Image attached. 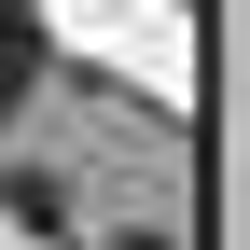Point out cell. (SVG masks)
<instances>
[{"label":"cell","mask_w":250,"mask_h":250,"mask_svg":"<svg viewBox=\"0 0 250 250\" xmlns=\"http://www.w3.org/2000/svg\"><path fill=\"white\" fill-rule=\"evenodd\" d=\"M42 83V28H28V0H0V111Z\"/></svg>","instance_id":"obj_1"}]
</instances>
